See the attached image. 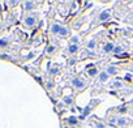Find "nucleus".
<instances>
[{
	"label": "nucleus",
	"instance_id": "0eeeda50",
	"mask_svg": "<svg viewBox=\"0 0 133 128\" xmlns=\"http://www.w3.org/2000/svg\"><path fill=\"white\" fill-rule=\"evenodd\" d=\"M60 29H61V25H59V24H52L51 25V33L52 34H59Z\"/></svg>",
	"mask_w": 133,
	"mask_h": 128
},
{
	"label": "nucleus",
	"instance_id": "393cba45",
	"mask_svg": "<svg viewBox=\"0 0 133 128\" xmlns=\"http://www.w3.org/2000/svg\"><path fill=\"white\" fill-rule=\"evenodd\" d=\"M132 102H133V101H132Z\"/></svg>",
	"mask_w": 133,
	"mask_h": 128
},
{
	"label": "nucleus",
	"instance_id": "412c9836",
	"mask_svg": "<svg viewBox=\"0 0 133 128\" xmlns=\"http://www.w3.org/2000/svg\"><path fill=\"white\" fill-rule=\"evenodd\" d=\"M54 51H55V46H52V44H51V46H48V47H47V52H48V54H51V52H54Z\"/></svg>",
	"mask_w": 133,
	"mask_h": 128
},
{
	"label": "nucleus",
	"instance_id": "4468645a",
	"mask_svg": "<svg viewBox=\"0 0 133 128\" xmlns=\"http://www.w3.org/2000/svg\"><path fill=\"white\" fill-rule=\"evenodd\" d=\"M68 51L71 52V54H75V52H77L78 51V44H69V47H68Z\"/></svg>",
	"mask_w": 133,
	"mask_h": 128
},
{
	"label": "nucleus",
	"instance_id": "1a4fd4ad",
	"mask_svg": "<svg viewBox=\"0 0 133 128\" xmlns=\"http://www.w3.org/2000/svg\"><path fill=\"white\" fill-rule=\"evenodd\" d=\"M59 35H61V37H68V35H69V29L66 28V26H61Z\"/></svg>",
	"mask_w": 133,
	"mask_h": 128
},
{
	"label": "nucleus",
	"instance_id": "4be33fe9",
	"mask_svg": "<svg viewBox=\"0 0 133 128\" xmlns=\"http://www.w3.org/2000/svg\"><path fill=\"white\" fill-rule=\"evenodd\" d=\"M7 43H8V41H7L5 38H4V39H2V41H0V46H5Z\"/></svg>",
	"mask_w": 133,
	"mask_h": 128
},
{
	"label": "nucleus",
	"instance_id": "f3484780",
	"mask_svg": "<svg viewBox=\"0 0 133 128\" xmlns=\"http://www.w3.org/2000/svg\"><path fill=\"white\" fill-rule=\"evenodd\" d=\"M121 51H124V50H123V46H115V48H114L112 52H114V54H120Z\"/></svg>",
	"mask_w": 133,
	"mask_h": 128
},
{
	"label": "nucleus",
	"instance_id": "b1692460",
	"mask_svg": "<svg viewBox=\"0 0 133 128\" xmlns=\"http://www.w3.org/2000/svg\"><path fill=\"white\" fill-rule=\"evenodd\" d=\"M130 114H132V115H133V110H132V112H130Z\"/></svg>",
	"mask_w": 133,
	"mask_h": 128
},
{
	"label": "nucleus",
	"instance_id": "9b49d317",
	"mask_svg": "<svg viewBox=\"0 0 133 128\" xmlns=\"http://www.w3.org/2000/svg\"><path fill=\"white\" fill-rule=\"evenodd\" d=\"M111 88H114V89H120V88H123V82H121L120 80H116V81L111 82Z\"/></svg>",
	"mask_w": 133,
	"mask_h": 128
},
{
	"label": "nucleus",
	"instance_id": "ddd939ff",
	"mask_svg": "<svg viewBox=\"0 0 133 128\" xmlns=\"http://www.w3.org/2000/svg\"><path fill=\"white\" fill-rule=\"evenodd\" d=\"M86 46H88V48H90V50L93 48V50H94V48H95V46H97L95 39H89V41H88V43H86Z\"/></svg>",
	"mask_w": 133,
	"mask_h": 128
},
{
	"label": "nucleus",
	"instance_id": "20e7f679",
	"mask_svg": "<svg viewBox=\"0 0 133 128\" xmlns=\"http://www.w3.org/2000/svg\"><path fill=\"white\" fill-rule=\"evenodd\" d=\"M104 71H106L110 76H114V75H116V73H117V71H119V69H117V67H115V66H108Z\"/></svg>",
	"mask_w": 133,
	"mask_h": 128
},
{
	"label": "nucleus",
	"instance_id": "39448f33",
	"mask_svg": "<svg viewBox=\"0 0 133 128\" xmlns=\"http://www.w3.org/2000/svg\"><path fill=\"white\" fill-rule=\"evenodd\" d=\"M114 48H115V46H114L112 42H107V43L103 44V51L104 52H111V51H114Z\"/></svg>",
	"mask_w": 133,
	"mask_h": 128
},
{
	"label": "nucleus",
	"instance_id": "dca6fc26",
	"mask_svg": "<svg viewBox=\"0 0 133 128\" xmlns=\"http://www.w3.org/2000/svg\"><path fill=\"white\" fill-rule=\"evenodd\" d=\"M68 123L72 124V125H76V124L78 123V119H77L76 116H69V118H68Z\"/></svg>",
	"mask_w": 133,
	"mask_h": 128
},
{
	"label": "nucleus",
	"instance_id": "aec40b11",
	"mask_svg": "<svg viewBox=\"0 0 133 128\" xmlns=\"http://www.w3.org/2000/svg\"><path fill=\"white\" fill-rule=\"evenodd\" d=\"M94 125H95V128H106V124L102 121H95Z\"/></svg>",
	"mask_w": 133,
	"mask_h": 128
},
{
	"label": "nucleus",
	"instance_id": "2eb2a0df",
	"mask_svg": "<svg viewBox=\"0 0 133 128\" xmlns=\"http://www.w3.org/2000/svg\"><path fill=\"white\" fill-rule=\"evenodd\" d=\"M24 7H25L26 11H30V9L34 8V3H33V2H25V3H24Z\"/></svg>",
	"mask_w": 133,
	"mask_h": 128
},
{
	"label": "nucleus",
	"instance_id": "423d86ee",
	"mask_svg": "<svg viewBox=\"0 0 133 128\" xmlns=\"http://www.w3.org/2000/svg\"><path fill=\"white\" fill-rule=\"evenodd\" d=\"M88 75L91 76V77H95V76H99V71L95 68V67H90L88 69Z\"/></svg>",
	"mask_w": 133,
	"mask_h": 128
},
{
	"label": "nucleus",
	"instance_id": "f257e3e1",
	"mask_svg": "<svg viewBox=\"0 0 133 128\" xmlns=\"http://www.w3.org/2000/svg\"><path fill=\"white\" fill-rule=\"evenodd\" d=\"M71 85H72L73 88H76V89H82V88H85L86 82H85V80H84V79L73 77V79L71 80Z\"/></svg>",
	"mask_w": 133,
	"mask_h": 128
},
{
	"label": "nucleus",
	"instance_id": "7ed1b4c3",
	"mask_svg": "<svg viewBox=\"0 0 133 128\" xmlns=\"http://www.w3.org/2000/svg\"><path fill=\"white\" fill-rule=\"evenodd\" d=\"M108 18H110V11H103V12H101L99 16H98V20H99L101 22L107 21Z\"/></svg>",
	"mask_w": 133,
	"mask_h": 128
},
{
	"label": "nucleus",
	"instance_id": "f8f14e48",
	"mask_svg": "<svg viewBox=\"0 0 133 128\" xmlns=\"http://www.w3.org/2000/svg\"><path fill=\"white\" fill-rule=\"evenodd\" d=\"M127 123H128V119L127 118H117V124L120 125V127H125L127 125Z\"/></svg>",
	"mask_w": 133,
	"mask_h": 128
},
{
	"label": "nucleus",
	"instance_id": "6e6552de",
	"mask_svg": "<svg viewBox=\"0 0 133 128\" xmlns=\"http://www.w3.org/2000/svg\"><path fill=\"white\" fill-rule=\"evenodd\" d=\"M99 81H102V82H104V81H107L108 80V77H110V75L106 72V71H102V72H99Z\"/></svg>",
	"mask_w": 133,
	"mask_h": 128
},
{
	"label": "nucleus",
	"instance_id": "a211bd4d",
	"mask_svg": "<svg viewBox=\"0 0 133 128\" xmlns=\"http://www.w3.org/2000/svg\"><path fill=\"white\" fill-rule=\"evenodd\" d=\"M72 101H73V98H72L71 95H69V97H64V103H65V105H71Z\"/></svg>",
	"mask_w": 133,
	"mask_h": 128
},
{
	"label": "nucleus",
	"instance_id": "6ab92c4d",
	"mask_svg": "<svg viewBox=\"0 0 133 128\" xmlns=\"http://www.w3.org/2000/svg\"><path fill=\"white\" fill-rule=\"evenodd\" d=\"M78 41H80V38H78L77 35H73V37L71 38V43H72V44H77Z\"/></svg>",
	"mask_w": 133,
	"mask_h": 128
},
{
	"label": "nucleus",
	"instance_id": "f03ea898",
	"mask_svg": "<svg viewBox=\"0 0 133 128\" xmlns=\"http://www.w3.org/2000/svg\"><path fill=\"white\" fill-rule=\"evenodd\" d=\"M35 22H37L35 16H26V17H25V20H24V24H25V26H28V28L34 26V25H35Z\"/></svg>",
	"mask_w": 133,
	"mask_h": 128
},
{
	"label": "nucleus",
	"instance_id": "9d476101",
	"mask_svg": "<svg viewBox=\"0 0 133 128\" xmlns=\"http://www.w3.org/2000/svg\"><path fill=\"white\" fill-rule=\"evenodd\" d=\"M90 110H91V105H88L85 108H84V111H82V114H81V119H85L88 115H89V112H90Z\"/></svg>",
	"mask_w": 133,
	"mask_h": 128
},
{
	"label": "nucleus",
	"instance_id": "5701e85b",
	"mask_svg": "<svg viewBox=\"0 0 133 128\" xmlns=\"http://www.w3.org/2000/svg\"><path fill=\"white\" fill-rule=\"evenodd\" d=\"M52 86H54V82H52V81H48V82H47V88L50 89V88H52Z\"/></svg>",
	"mask_w": 133,
	"mask_h": 128
}]
</instances>
